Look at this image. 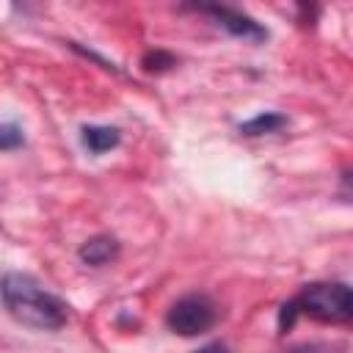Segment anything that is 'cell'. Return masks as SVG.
Here are the masks:
<instances>
[{
	"mask_svg": "<svg viewBox=\"0 0 353 353\" xmlns=\"http://www.w3.org/2000/svg\"><path fill=\"white\" fill-rule=\"evenodd\" d=\"M3 306L17 323L39 331H55L69 320V306L58 295L44 290L33 276L17 270L3 276Z\"/></svg>",
	"mask_w": 353,
	"mask_h": 353,
	"instance_id": "obj_1",
	"label": "cell"
},
{
	"mask_svg": "<svg viewBox=\"0 0 353 353\" xmlns=\"http://www.w3.org/2000/svg\"><path fill=\"white\" fill-rule=\"evenodd\" d=\"M301 314L320 320V323H350L353 320V284H342V281L306 284L295 298L281 303L279 331L292 328Z\"/></svg>",
	"mask_w": 353,
	"mask_h": 353,
	"instance_id": "obj_2",
	"label": "cell"
},
{
	"mask_svg": "<svg viewBox=\"0 0 353 353\" xmlns=\"http://www.w3.org/2000/svg\"><path fill=\"white\" fill-rule=\"evenodd\" d=\"M215 320H218V309H215L212 298L204 292L182 295L165 312V325L179 336H199V334L210 331L215 325Z\"/></svg>",
	"mask_w": 353,
	"mask_h": 353,
	"instance_id": "obj_3",
	"label": "cell"
},
{
	"mask_svg": "<svg viewBox=\"0 0 353 353\" xmlns=\"http://www.w3.org/2000/svg\"><path fill=\"white\" fill-rule=\"evenodd\" d=\"M193 8L207 14V17H212L215 25H221L234 39H245V41H265L268 39L265 25H259L254 17H248V14L237 11V8H229V6H193Z\"/></svg>",
	"mask_w": 353,
	"mask_h": 353,
	"instance_id": "obj_4",
	"label": "cell"
},
{
	"mask_svg": "<svg viewBox=\"0 0 353 353\" xmlns=\"http://www.w3.org/2000/svg\"><path fill=\"white\" fill-rule=\"evenodd\" d=\"M119 251H121V245H119L116 237H110V234H94V237H88V240L80 245L77 256H80V262L99 268V265L113 262V259L119 256Z\"/></svg>",
	"mask_w": 353,
	"mask_h": 353,
	"instance_id": "obj_5",
	"label": "cell"
},
{
	"mask_svg": "<svg viewBox=\"0 0 353 353\" xmlns=\"http://www.w3.org/2000/svg\"><path fill=\"white\" fill-rule=\"evenodd\" d=\"M80 132H83L80 135L83 138V146L91 154H102V152L119 146V141H121V132L116 127H105V124H85Z\"/></svg>",
	"mask_w": 353,
	"mask_h": 353,
	"instance_id": "obj_6",
	"label": "cell"
},
{
	"mask_svg": "<svg viewBox=\"0 0 353 353\" xmlns=\"http://www.w3.org/2000/svg\"><path fill=\"white\" fill-rule=\"evenodd\" d=\"M287 127V116L284 113H276V110H265V113H256L254 119L243 121L240 124V132L243 135H268V132H276Z\"/></svg>",
	"mask_w": 353,
	"mask_h": 353,
	"instance_id": "obj_7",
	"label": "cell"
},
{
	"mask_svg": "<svg viewBox=\"0 0 353 353\" xmlns=\"http://www.w3.org/2000/svg\"><path fill=\"white\" fill-rule=\"evenodd\" d=\"M174 63H176V58H174L171 52H165V50H149V52L141 58L143 72H165V69H171Z\"/></svg>",
	"mask_w": 353,
	"mask_h": 353,
	"instance_id": "obj_8",
	"label": "cell"
},
{
	"mask_svg": "<svg viewBox=\"0 0 353 353\" xmlns=\"http://www.w3.org/2000/svg\"><path fill=\"white\" fill-rule=\"evenodd\" d=\"M22 143H25L22 127H17L14 121H6V124L0 127V149H3V152H11V149H17V146H22Z\"/></svg>",
	"mask_w": 353,
	"mask_h": 353,
	"instance_id": "obj_9",
	"label": "cell"
},
{
	"mask_svg": "<svg viewBox=\"0 0 353 353\" xmlns=\"http://www.w3.org/2000/svg\"><path fill=\"white\" fill-rule=\"evenodd\" d=\"M281 353H339V347L331 342H301V345H292Z\"/></svg>",
	"mask_w": 353,
	"mask_h": 353,
	"instance_id": "obj_10",
	"label": "cell"
},
{
	"mask_svg": "<svg viewBox=\"0 0 353 353\" xmlns=\"http://www.w3.org/2000/svg\"><path fill=\"white\" fill-rule=\"evenodd\" d=\"M193 353H234V350H229V345H223V342H210V345H204Z\"/></svg>",
	"mask_w": 353,
	"mask_h": 353,
	"instance_id": "obj_11",
	"label": "cell"
}]
</instances>
